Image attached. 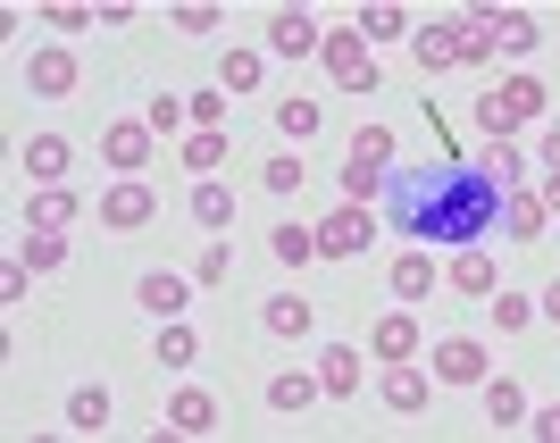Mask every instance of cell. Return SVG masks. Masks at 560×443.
Wrapping results in <instances>:
<instances>
[{
	"instance_id": "cell-12",
	"label": "cell",
	"mask_w": 560,
	"mask_h": 443,
	"mask_svg": "<svg viewBox=\"0 0 560 443\" xmlns=\"http://www.w3.org/2000/svg\"><path fill=\"white\" fill-rule=\"evenodd\" d=\"M135 302L151 310V318H185V302H192V284L176 277V268H142V277H135Z\"/></svg>"
},
{
	"instance_id": "cell-27",
	"label": "cell",
	"mask_w": 560,
	"mask_h": 443,
	"mask_svg": "<svg viewBox=\"0 0 560 443\" xmlns=\"http://www.w3.org/2000/svg\"><path fill=\"white\" fill-rule=\"evenodd\" d=\"M444 284H452V293H486V302H493V259L477 252V243H468V252H452Z\"/></svg>"
},
{
	"instance_id": "cell-26",
	"label": "cell",
	"mask_w": 560,
	"mask_h": 443,
	"mask_svg": "<svg viewBox=\"0 0 560 443\" xmlns=\"http://www.w3.org/2000/svg\"><path fill=\"white\" fill-rule=\"evenodd\" d=\"M318 126H327V109H318L310 93H284V101H277V135H284V142H310Z\"/></svg>"
},
{
	"instance_id": "cell-46",
	"label": "cell",
	"mask_w": 560,
	"mask_h": 443,
	"mask_svg": "<svg viewBox=\"0 0 560 443\" xmlns=\"http://www.w3.org/2000/svg\"><path fill=\"white\" fill-rule=\"evenodd\" d=\"M527 435H544V443H560V401H544V410H536V427H527Z\"/></svg>"
},
{
	"instance_id": "cell-16",
	"label": "cell",
	"mask_w": 560,
	"mask_h": 443,
	"mask_svg": "<svg viewBox=\"0 0 560 443\" xmlns=\"http://www.w3.org/2000/svg\"><path fill=\"white\" fill-rule=\"evenodd\" d=\"M502 226H511V243H536V234L552 226V210H544V193H536V185L502 193Z\"/></svg>"
},
{
	"instance_id": "cell-5",
	"label": "cell",
	"mask_w": 560,
	"mask_h": 443,
	"mask_svg": "<svg viewBox=\"0 0 560 443\" xmlns=\"http://www.w3.org/2000/svg\"><path fill=\"white\" fill-rule=\"evenodd\" d=\"M318 50H327V25L310 9H277L268 18V59H318Z\"/></svg>"
},
{
	"instance_id": "cell-48",
	"label": "cell",
	"mask_w": 560,
	"mask_h": 443,
	"mask_svg": "<svg viewBox=\"0 0 560 443\" xmlns=\"http://www.w3.org/2000/svg\"><path fill=\"white\" fill-rule=\"evenodd\" d=\"M544 167H560V117L544 126Z\"/></svg>"
},
{
	"instance_id": "cell-11",
	"label": "cell",
	"mask_w": 560,
	"mask_h": 443,
	"mask_svg": "<svg viewBox=\"0 0 560 443\" xmlns=\"http://www.w3.org/2000/svg\"><path fill=\"white\" fill-rule=\"evenodd\" d=\"M468 18H477V25L493 34V50H518V59H527V50L544 43V25L527 18V9H468Z\"/></svg>"
},
{
	"instance_id": "cell-9",
	"label": "cell",
	"mask_w": 560,
	"mask_h": 443,
	"mask_svg": "<svg viewBox=\"0 0 560 443\" xmlns=\"http://www.w3.org/2000/svg\"><path fill=\"white\" fill-rule=\"evenodd\" d=\"M25 93H43V101H68V93H75V50L43 43L34 59H25Z\"/></svg>"
},
{
	"instance_id": "cell-32",
	"label": "cell",
	"mask_w": 560,
	"mask_h": 443,
	"mask_svg": "<svg viewBox=\"0 0 560 443\" xmlns=\"http://www.w3.org/2000/svg\"><path fill=\"white\" fill-rule=\"evenodd\" d=\"M310 185V167H302V151H284V160H268L259 167V193H277V201H293V193Z\"/></svg>"
},
{
	"instance_id": "cell-21",
	"label": "cell",
	"mask_w": 560,
	"mask_h": 443,
	"mask_svg": "<svg viewBox=\"0 0 560 443\" xmlns=\"http://www.w3.org/2000/svg\"><path fill=\"white\" fill-rule=\"evenodd\" d=\"M360 34H369V50L376 43H410V34H419V18H410V9H394V0H376V9H360Z\"/></svg>"
},
{
	"instance_id": "cell-39",
	"label": "cell",
	"mask_w": 560,
	"mask_h": 443,
	"mask_svg": "<svg viewBox=\"0 0 560 443\" xmlns=\"http://www.w3.org/2000/svg\"><path fill=\"white\" fill-rule=\"evenodd\" d=\"M351 160H369V167H394V126H360V135H351Z\"/></svg>"
},
{
	"instance_id": "cell-35",
	"label": "cell",
	"mask_w": 560,
	"mask_h": 443,
	"mask_svg": "<svg viewBox=\"0 0 560 443\" xmlns=\"http://www.w3.org/2000/svg\"><path fill=\"white\" fill-rule=\"evenodd\" d=\"M142 126H151V135H185V126H192V101H176V93H151Z\"/></svg>"
},
{
	"instance_id": "cell-40",
	"label": "cell",
	"mask_w": 560,
	"mask_h": 443,
	"mask_svg": "<svg viewBox=\"0 0 560 443\" xmlns=\"http://www.w3.org/2000/svg\"><path fill=\"white\" fill-rule=\"evenodd\" d=\"M167 25H185V34H218V25H226V9H218V0H185Z\"/></svg>"
},
{
	"instance_id": "cell-38",
	"label": "cell",
	"mask_w": 560,
	"mask_h": 443,
	"mask_svg": "<svg viewBox=\"0 0 560 443\" xmlns=\"http://www.w3.org/2000/svg\"><path fill=\"white\" fill-rule=\"evenodd\" d=\"M218 160H226V135H210V126L185 135V167H192V176H218Z\"/></svg>"
},
{
	"instance_id": "cell-19",
	"label": "cell",
	"mask_w": 560,
	"mask_h": 443,
	"mask_svg": "<svg viewBox=\"0 0 560 443\" xmlns=\"http://www.w3.org/2000/svg\"><path fill=\"white\" fill-rule=\"evenodd\" d=\"M210 427H218V401L201 394V385L167 394V435H210Z\"/></svg>"
},
{
	"instance_id": "cell-43",
	"label": "cell",
	"mask_w": 560,
	"mask_h": 443,
	"mask_svg": "<svg viewBox=\"0 0 560 443\" xmlns=\"http://www.w3.org/2000/svg\"><path fill=\"white\" fill-rule=\"evenodd\" d=\"M226 101H234V93H192V135H201V126H210V135H226Z\"/></svg>"
},
{
	"instance_id": "cell-22",
	"label": "cell",
	"mask_w": 560,
	"mask_h": 443,
	"mask_svg": "<svg viewBox=\"0 0 560 443\" xmlns=\"http://www.w3.org/2000/svg\"><path fill=\"white\" fill-rule=\"evenodd\" d=\"M385 284H394L401 302H427V293H444V284H435V259H427V252H401L394 268H385Z\"/></svg>"
},
{
	"instance_id": "cell-33",
	"label": "cell",
	"mask_w": 560,
	"mask_h": 443,
	"mask_svg": "<svg viewBox=\"0 0 560 443\" xmlns=\"http://www.w3.org/2000/svg\"><path fill=\"white\" fill-rule=\"evenodd\" d=\"M486 419L493 427H518V419H527V394H518L511 376H486Z\"/></svg>"
},
{
	"instance_id": "cell-41",
	"label": "cell",
	"mask_w": 560,
	"mask_h": 443,
	"mask_svg": "<svg viewBox=\"0 0 560 443\" xmlns=\"http://www.w3.org/2000/svg\"><path fill=\"white\" fill-rule=\"evenodd\" d=\"M234 277V243H210V252L192 259V284H226Z\"/></svg>"
},
{
	"instance_id": "cell-25",
	"label": "cell",
	"mask_w": 560,
	"mask_h": 443,
	"mask_svg": "<svg viewBox=\"0 0 560 443\" xmlns=\"http://www.w3.org/2000/svg\"><path fill=\"white\" fill-rule=\"evenodd\" d=\"M151 360H160V369H192V360H201V335H192L185 318H160V343H151Z\"/></svg>"
},
{
	"instance_id": "cell-13",
	"label": "cell",
	"mask_w": 560,
	"mask_h": 443,
	"mask_svg": "<svg viewBox=\"0 0 560 443\" xmlns=\"http://www.w3.org/2000/svg\"><path fill=\"white\" fill-rule=\"evenodd\" d=\"M435 376H444V385H486V343L444 335V343H435Z\"/></svg>"
},
{
	"instance_id": "cell-36",
	"label": "cell",
	"mask_w": 560,
	"mask_h": 443,
	"mask_svg": "<svg viewBox=\"0 0 560 443\" xmlns=\"http://www.w3.org/2000/svg\"><path fill=\"white\" fill-rule=\"evenodd\" d=\"M536 318H544V310L527 302V293H493V327H502V335H527Z\"/></svg>"
},
{
	"instance_id": "cell-31",
	"label": "cell",
	"mask_w": 560,
	"mask_h": 443,
	"mask_svg": "<svg viewBox=\"0 0 560 443\" xmlns=\"http://www.w3.org/2000/svg\"><path fill=\"white\" fill-rule=\"evenodd\" d=\"M68 427L75 435H101V427H109V394H101V385H75L68 394Z\"/></svg>"
},
{
	"instance_id": "cell-10",
	"label": "cell",
	"mask_w": 560,
	"mask_h": 443,
	"mask_svg": "<svg viewBox=\"0 0 560 443\" xmlns=\"http://www.w3.org/2000/svg\"><path fill=\"white\" fill-rule=\"evenodd\" d=\"M259 327L284 335V343H302V335L318 327V302H310V293H268V302H259Z\"/></svg>"
},
{
	"instance_id": "cell-28",
	"label": "cell",
	"mask_w": 560,
	"mask_h": 443,
	"mask_svg": "<svg viewBox=\"0 0 560 443\" xmlns=\"http://www.w3.org/2000/svg\"><path fill=\"white\" fill-rule=\"evenodd\" d=\"M259 75H268V50H226L218 59V93H259Z\"/></svg>"
},
{
	"instance_id": "cell-24",
	"label": "cell",
	"mask_w": 560,
	"mask_h": 443,
	"mask_svg": "<svg viewBox=\"0 0 560 443\" xmlns=\"http://www.w3.org/2000/svg\"><path fill=\"white\" fill-rule=\"evenodd\" d=\"M318 385H327L335 401L360 394V343H327V351H318Z\"/></svg>"
},
{
	"instance_id": "cell-34",
	"label": "cell",
	"mask_w": 560,
	"mask_h": 443,
	"mask_svg": "<svg viewBox=\"0 0 560 443\" xmlns=\"http://www.w3.org/2000/svg\"><path fill=\"white\" fill-rule=\"evenodd\" d=\"M192 218H201V226H234V193L218 185V176H201V185H192Z\"/></svg>"
},
{
	"instance_id": "cell-45",
	"label": "cell",
	"mask_w": 560,
	"mask_h": 443,
	"mask_svg": "<svg viewBox=\"0 0 560 443\" xmlns=\"http://www.w3.org/2000/svg\"><path fill=\"white\" fill-rule=\"evenodd\" d=\"M25 293H34V268H25V259H9V277H0V302H25Z\"/></svg>"
},
{
	"instance_id": "cell-49",
	"label": "cell",
	"mask_w": 560,
	"mask_h": 443,
	"mask_svg": "<svg viewBox=\"0 0 560 443\" xmlns=\"http://www.w3.org/2000/svg\"><path fill=\"white\" fill-rule=\"evenodd\" d=\"M536 310H544V318H552V327H560V277L544 284V302H536Z\"/></svg>"
},
{
	"instance_id": "cell-6",
	"label": "cell",
	"mask_w": 560,
	"mask_h": 443,
	"mask_svg": "<svg viewBox=\"0 0 560 443\" xmlns=\"http://www.w3.org/2000/svg\"><path fill=\"white\" fill-rule=\"evenodd\" d=\"M151 126H142V117H117V126H101V160L117 167V176H142V167H151Z\"/></svg>"
},
{
	"instance_id": "cell-2",
	"label": "cell",
	"mask_w": 560,
	"mask_h": 443,
	"mask_svg": "<svg viewBox=\"0 0 560 443\" xmlns=\"http://www.w3.org/2000/svg\"><path fill=\"white\" fill-rule=\"evenodd\" d=\"M544 109H552V93H544L536 75H502L493 93H477V126H486V142H511L518 126H536Z\"/></svg>"
},
{
	"instance_id": "cell-3",
	"label": "cell",
	"mask_w": 560,
	"mask_h": 443,
	"mask_svg": "<svg viewBox=\"0 0 560 443\" xmlns=\"http://www.w3.org/2000/svg\"><path fill=\"white\" fill-rule=\"evenodd\" d=\"M327 75L343 84V93H376V59H369V34L360 25H327Z\"/></svg>"
},
{
	"instance_id": "cell-18",
	"label": "cell",
	"mask_w": 560,
	"mask_h": 443,
	"mask_svg": "<svg viewBox=\"0 0 560 443\" xmlns=\"http://www.w3.org/2000/svg\"><path fill=\"white\" fill-rule=\"evenodd\" d=\"M410 59H419L427 75L460 68V25H419V34H410Z\"/></svg>"
},
{
	"instance_id": "cell-4",
	"label": "cell",
	"mask_w": 560,
	"mask_h": 443,
	"mask_svg": "<svg viewBox=\"0 0 560 443\" xmlns=\"http://www.w3.org/2000/svg\"><path fill=\"white\" fill-rule=\"evenodd\" d=\"M369 234H376L369 201H343V210L318 218V259H360V252H369Z\"/></svg>"
},
{
	"instance_id": "cell-7",
	"label": "cell",
	"mask_w": 560,
	"mask_h": 443,
	"mask_svg": "<svg viewBox=\"0 0 560 443\" xmlns=\"http://www.w3.org/2000/svg\"><path fill=\"white\" fill-rule=\"evenodd\" d=\"M151 210H160V201H151V185H142V176H126V185H109V193H101V226H109V234L151 226Z\"/></svg>"
},
{
	"instance_id": "cell-20",
	"label": "cell",
	"mask_w": 560,
	"mask_h": 443,
	"mask_svg": "<svg viewBox=\"0 0 560 443\" xmlns=\"http://www.w3.org/2000/svg\"><path fill=\"white\" fill-rule=\"evenodd\" d=\"M318 394H327V385H318V369H277V376H268V410H284V419H293V410H310Z\"/></svg>"
},
{
	"instance_id": "cell-17",
	"label": "cell",
	"mask_w": 560,
	"mask_h": 443,
	"mask_svg": "<svg viewBox=\"0 0 560 443\" xmlns=\"http://www.w3.org/2000/svg\"><path fill=\"white\" fill-rule=\"evenodd\" d=\"M68 167H75L68 135H34L25 142V176H34V185H68Z\"/></svg>"
},
{
	"instance_id": "cell-14",
	"label": "cell",
	"mask_w": 560,
	"mask_h": 443,
	"mask_svg": "<svg viewBox=\"0 0 560 443\" xmlns=\"http://www.w3.org/2000/svg\"><path fill=\"white\" fill-rule=\"evenodd\" d=\"M369 351L376 360H419V318H410V310H385L369 327Z\"/></svg>"
},
{
	"instance_id": "cell-30",
	"label": "cell",
	"mask_w": 560,
	"mask_h": 443,
	"mask_svg": "<svg viewBox=\"0 0 560 443\" xmlns=\"http://www.w3.org/2000/svg\"><path fill=\"white\" fill-rule=\"evenodd\" d=\"M268 252H277L284 268H310V259H318V226H302V218H293V226L268 234Z\"/></svg>"
},
{
	"instance_id": "cell-8",
	"label": "cell",
	"mask_w": 560,
	"mask_h": 443,
	"mask_svg": "<svg viewBox=\"0 0 560 443\" xmlns=\"http://www.w3.org/2000/svg\"><path fill=\"white\" fill-rule=\"evenodd\" d=\"M376 394H385V410L419 419L427 401H435V385H427V369H419V360H385V385H376Z\"/></svg>"
},
{
	"instance_id": "cell-42",
	"label": "cell",
	"mask_w": 560,
	"mask_h": 443,
	"mask_svg": "<svg viewBox=\"0 0 560 443\" xmlns=\"http://www.w3.org/2000/svg\"><path fill=\"white\" fill-rule=\"evenodd\" d=\"M43 25H59V34H75V25H101V9H84V0H50Z\"/></svg>"
},
{
	"instance_id": "cell-23",
	"label": "cell",
	"mask_w": 560,
	"mask_h": 443,
	"mask_svg": "<svg viewBox=\"0 0 560 443\" xmlns=\"http://www.w3.org/2000/svg\"><path fill=\"white\" fill-rule=\"evenodd\" d=\"M75 218H84V201H75L68 185H43L34 201H25V226H59V234H68Z\"/></svg>"
},
{
	"instance_id": "cell-44",
	"label": "cell",
	"mask_w": 560,
	"mask_h": 443,
	"mask_svg": "<svg viewBox=\"0 0 560 443\" xmlns=\"http://www.w3.org/2000/svg\"><path fill=\"white\" fill-rule=\"evenodd\" d=\"M460 59H468V68H486V59H493V34L477 18H460Z\"/></svg>"
},
{
	"instance_id": "cell-29",
	"label": "cell",
	"mask_w": 560,
	"mask_h": 443,
	"mask_svg": "<svg viewBox=\"0 0 560 443\" xmlns=\"http://www.w3.org/2000/svg\"><path fill=\"white\" fill-rule=\"evenodd\" d=\"M18 259H25V268H34V277H50V268H59V259H68V234H59V226H25Z\"/></svg>"
},
{
	"instance_id": "cell-15",
	"label": "cell",
	"mask_w": 560,
	"mask_h": 443,
	"mask_svg": "<svg viewBox=\"0 0 560 443\" xmlns=\"http://www.w3.org/2000/svg\"><path fill=\"white\" fill-rule=\"evenodd\" d=\"M477 176H486L493 193H518V185H527V151H518V135L511 142H486V151H477Z\"/></svg>"
},
{
	"instance_id": "cell-1",
	"label": "cell",
	"mask_w": 560,
	"mask_h": 443,
	"mask_svg": "<svg viewBox=\"0 0 560 443\" xmlns=\"http://www.w3.org/2000/svg\"><path fill=\"white\" fill-rule=\"evenodd\" d=\"M385 210H394V226L410 234V243H460L468 252V243L493 226L502 193L468 160H435V167H401L394 185H385Z\"/></svg>"
},
{
	"instance_id": "cell-37",
	"label": "cell",
	"mask_w": 560,
	"mask_h": 443,
	"mask_svg": "<svg viewBox=\"0 0 560 443\" xmlns=\"http://www.w3.org/2000/svg\"><path fill=\"white\" fill-rule=\"evenodd\" d=\"M394 185V167H369V160H343V201H369V193Z\"/></svg>"
},
{
	"instance_id": "cell-47",
	"label": "cell",
	"mask_w": 560,
	"mask_h": 443,
	"mask_svg": "<svg viewBox=\"0 0 560 443\" xmlns=\"http://www.w3.org/2000/svg\"><path fill=\"white\" fill-rule=\"evenodd\" d=\"M536 193H544V210L560 218V167H544V176H536Z\"/></svg>"
}]
</instances>
